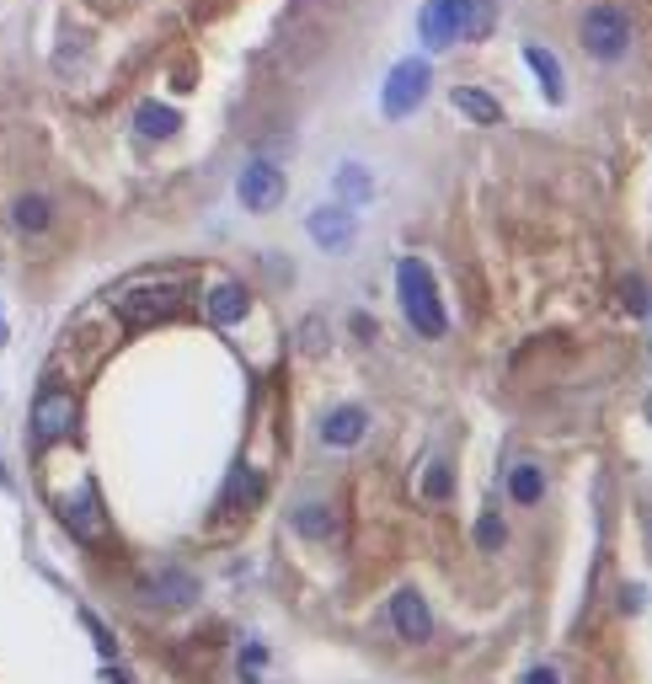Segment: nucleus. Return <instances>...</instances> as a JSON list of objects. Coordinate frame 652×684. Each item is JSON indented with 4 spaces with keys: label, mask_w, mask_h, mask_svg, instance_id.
<instances>
[{
    "label": "nucleus",
    "mask_w": 652,
    "mask_h": 684,
    "mask_svg": "<svg viewBox=\"0 0 652 684\" xmlns=\"http://www.w3.org/2000/svg\"><path fill=\"white\" fill-rule=\"evenodd\" d=\"M524 65L535 70L540 91H546V102H562V70H556V54L546 43H524Z\"/></svg>",
    "instance_id": "obj_17"
},
{
    "label": "nucleus",
    "mask_w": 652,
    "mask_h": 684,
    "mask_svg": "<svg viewBox=\"0 0 652 684\" xmlns=\"http://www.w3.org/2000/svg\"><path fill=\"white\" fill-rule=\"evenodd\" d=\"M284 193H289L284 166L268 161V155L246 161V171L236 177V198H241V209H252V214H268V209H278V204H284Z\"/></svg>",
    "instance_id": "obj_6"
},
{
    "label": "nucleus",
    "mask_w": 652,
    "mask_h": 684,
    "mask_svg": "<svg viewBox=\"0 0 652 684\" xmlns=\"http://www.w3.org/2000/svg\"><path fill=\"white\" fill-rule=\"evenodd\" d=\"M182 129V113L172 102H139L134 107V134L139 139H172Z\"/></svg>",
    "instance_id": "obj_15"
},
{
    "label": "nucleus",
    "mask_w": 652,
    "mask_h": 684,
    "mask_svg": "<svg viewBox=\"0 0 652 684\" xmlns=\"http://www.w3.org/2000/svg\"><path fill=\"white\" fill-rule=\"evenodd\" d=\"M364 433H369V412L364 407H337V412L321 417V444H332V449H353Z\"/></svg>",
    "instance_id": "obj_14"
},
{
    "label": "nucleus",
    "mask_w": 652,
    "mask_h": 684,
    "mask_svg": "<svg viewBox=\"0 0 652 684\" xmlns=\"http://www.w3.org/2000/svg\"><path fill=\"white\" fill-rule=\"evenodd\" d=\"M6 225L17 230V236H43V230L54 225V204H49V193H38V188H27L11 198V209H6Z\"/></svg>",
    "instance_id": "obj_11"
},
{
    "label": "nucleus",
    "mask_w": 652,
    "mask_h": 684,
    "mask_svg": "<svg viewBox=\"0 0 652 684\" xmlns=\"http://www.w3.org/2000/svg\"><path fill=\"white\" fill-rule=\"evenodd\" d=\"M428 86H433V65H428V59H396V70L385 75V91H380L385 118H412L417 107H423Z\"/></svg>",
    "instance_id": "obj_5"
},
{
    "label": "nucleus",
    "mask_w": 652,
    "mask_h": 684,
    "mask_svg": "<svg viewBox=\"0 0 652 684\" xmlns=\"http://www.w3.org/2000/svg\"><path fill=\"white\" fill-rule=\"evenodd\" d=\"M246 310H252V294H246V284H236V278L214 284L209 300H204V316L214 326H236V321H246Z\"/></svg>",
    "instance_id": "obj_13"
},
{
    "label": "nucleus",
    "mask_w": 652,
    "mask_h": 684,
    "mask_svg": "<svg viewBox=\"0 0 652 684\" xmlns=\"http://www.w3.org/2000/svg\"><path fill=\"white\" fill-rule=\"evenodd\" d=\"M540 492H546V476H540V465L519 460L514 471H508V497H514L519 508H530V503H540Z\"/></svg>",
    "instance_id": "obj_20"
},
{
    "label": "nucleus",
    "mask_w": 652,
    "mask_h": 684,
    "mask_svg": "<svg viewBox=\"0 0 652 684\" xmlns=\"http://www.w3.org/2000/svg\"><path fill=\"white\" fill-rule=\"evenodd\" d=\"M139 599L155 604V610H182V604L198 599V578H188L182 567H166V572H155V578L139 588Z\"/></svg>",
    "instance_id": "obj_10"
},
{
    "label": "nucleus",
    "mask_w": 652,
    "mask_h": 684,
    "mask_svg": "<svg viewBox=\"0 0 652 684\" xmlns=\"http://www.w3.org/2000/svg\"><path fill=\"white\" fill-rule=\"evenodd\" d=\"M524 684H556V674H551V668H535V674L524 679Z\"/></svg>",
    "instance_id": "obj_26"
},
{
    "label": "nucleus",
    "mask_w": 652,
    "mask_h": 684,
    "mask_svg": "<svg viewBox=\"0 0 652 684\" xmlns=\"http://www.w3.org/2000/svg\"><path fill=\"white\" fill-rule=\"evenodd\" d=\"M396 294H401V310H407L417 337H444L449 332V316H444V300H439V284H433L428 262L401 257L396 262Z\"/></svg>",
    "instance_id": "obj_2"
},
{
    "label": "nucleus",
    "mask_w": 652,
    "mask_h": 684,
    "mask_svg": "<svg viewBox=\"0 0 652 684\" xmlns=\"http://www.w3.org/2000/svg\"><path fill=\"white\" fill-rule=\"evenodd\" d=\"M310 241L321 246V252H348L353 236H359V220H353V209L348 204H321V209H310Z\"/></svg>",
    "instance_id": "obj_9"
},
{
    "label": "nucleus",
    "mask_w": 652,
    "mask_h": 684,
    "mask_svg": "<svg viewBox=\"0 0 652 684\" xmlns=\"http://www.w3.org/2000/svg\"><path fill=\"white\" fill-rule=\"evenodd\" d=\"M449 102H455L471 123H503L498 97H492V91H481V86H455V91H449Z\"/></svg>",
    "instance_id": "obj_16"
},
{
    "label": "nucleus",
    "mask_w": 652,
    "mask_h": 684,
    "mask_svg": "<svg viewBox=\"0 0 652 684\" xmlns=\"http://www.w3.org/2000/svg\"><path fill=\"white\" fill-rule=\"evenodd\" d=\"M492 27L481 0H423L417 11V38L423 49H455L460 38H481Z\"/></svg>",
    "instance_id": "obj_1"
},
{
    "label": "nucleus",
    "mask_w": 652,
    "mask_h": 684,
    "mask_svg": "<svg viewBox=\"0 0 652 684\" xmlns=\"http://www.w3.org/2000/svg\"><path fill=\"white\" fill-rule=\"evenodd\" d=\"M59 519H65V530L81 540V546H102V540H107V513H102V497H97L91 481H81L75 497L59 503Z\"/></svg>",
    "instance_id": "obj_7"
},
{
    "label": "nucleus",
    "mask_w": 652,
    "mask_h": 684,
    "mask_svg": "<svg viewBox=\"0 0 652 684\" xmlns=\"http://www.w3.org/2000/svg\"><path fill=\"white\" fill-rule=\"evenodd\" d=\"M476 540H481V546H487V551H498V546H503V519H498V513H481V524H476Z\"/></svg>",
    "instance_id": "obj_23"
},
{
    "label": "nucleus",
    "mask_w": 652,
    "mask_h": 684,
    "mask_svg": "<svg viewBox=\"0 0 652 684\" xmlns=\"http://www.w3.org/2000/svg\"><path fill=\"white\" fill-rule=\"evenodd\" d=\"M75 417H81V407H75V391H65V385H49V391H38L33 412H27V433H33V444H65L75 433Z\"/></svg>",
    "instance_id": "obj_4"
},
{
    "label": "nucleus",
    "mask_w": 652,
    "mask_h": 684,
    "mask_svg": "<svg viewBox=\"0 0 652 684\" xmlns=\"http://www.w3.org/2000/svg\"><path fill=\"white\" fill-rule=\"evenodd\" d=\"M188 305V284H177V278H145V284H129L118 294V316L123 321H166L177 316V310Z\"/></svg>",
    "instance_id": "obj_3"
},
{
    "label": "nucleus",
    "mask_w": 652,
    "mask_h": 684,
    "mask_svg": "<svg viewBox=\"0 0 652 684\" xmlns=\"http://www.w3.org/2000/svg\"><path fill=\"white\" fill-rule=\"evenodd\" d=\"M6 337H11V326H6V310H0V348H6Z\"/></svg>",
    "instance_id": "obj_27"
},
{
    "label": "nucleus",
    "mask_w": 652,
    "mask_h": 684,
    "mask_svg": "<svg viewBox=\"0 0 652 684\" xmlns=\"http://www.w3.org/2000/svg\"><path fill=\"white\" fill-rule=\"evenodd\" d=\"M423 492L433 497V503H444L449 492H455V481H449V465L439 460V465H428V481H423Z\"/></svg>",
    "instance_id": "obj_22"
},
{
    "label": "nucleus",
    "mask_w": 652,
    "mask_h": 684,
    "mask_svg": "<svg viewBox=\"0 0 652 684\" xmlns=\"http://www.w3.org/2000/svg\"><path fill=\"white\" fill-rule=\"evenodd\" d=\"M294 524H300L305 535H326V530H332V519H326V508H300V513H294Z\"/></svg>",
    "instance_id": "obj_24"
},
{
    "label": "nucleus",
    "mask_w": 652,
    "mask_h": 684,
    "mask_svg": "<svg viewBox=\"0 0 652 684\" xmlns=\"http://www.w3.org/2000/svg\"><path fill=\"white\" fill-rule=\"evenodd\" d=\"M583 49L594 54V59H620V54L631 49L626 17H620V11H610V6L588 11V17H583Z\"/></svg>",
    "instance_id": "obj_8"
},
{
    "label": "nucleus",
    "mask_w": 652,
    "mask_h": 684,
    "mask_svg": "<svg viewBox=\"0 0 652 684\" xmlns=\"http://www.w3.org/2000/svg\"><path fill=\"white\" fill-rule=\"evenodd\" d=\"M332 182H337V198H343L348 209H353V204H369V198H375V177H369V166H359V161H343Z\"/></svg>",
    "instance_id": "obj_18"
},
{
    "label": "nucleus",
    "mask_w": 652,
    "mask_h": 684,
    "mask_svg": "<svg viewBox=\"0 0 652 684\" xmlns=\"http://www.w3.org/2000/svg\"><path fill=\"white\" fill-rule=\"evenodd\" d=\"M81 626L91 631V642H97V652H102V658H118V636L107 631V626H102V620L91 615V610H81Z\"/></svg>",
    "instance_id": "obj_21"
},
{
    "label": "nucleus",
    "mask_w": 652,
    "mask_h": 684,
    "mask_svg": "<svg viewBox=\"0 0 652 684\" xmlns=\"http://www.w3.org/2000/svg\"><path fill=\"white\" fill-rule=\"evenodd\" d=\"M391 620H396V631L407 636V642H428V636H433L428 599L417 594V588H401V594L391 599Z\"/></svg>",
    "instance_id": "obj_12"
},
{
    "label": "nucleus",
    "mask_w": 652,
    "mask_h": 684,
    "mask_svg": "<svg viewBox=\"0 0 652 684\" xmlns=\"http://www.w3.org/2000/svg\"><path fill=\"white\" fill-rule=\"evenodd\" d=\"M262 497V476L257 471H236L230 476V487H225V497H220V519H230V513H246Z\"/></svg>",
    "instance_id": "obj_19"
},
{
    "label": "nucleus",
    "mask_w": 652,
    "mask_h": 684,
    "mask_svg": "<svg viewBox=\"0 0 652 684\" xmlns=\"http://www.w3.org/2000/svg\"><path fill=\"white\" fill-rule=\"evenodd\" d=\"M257 668H262V647L252 642V647L241 652V679H246V684H257Z\"/></svg>",
    "instance_id": "obj_25"
}]
</instances>
